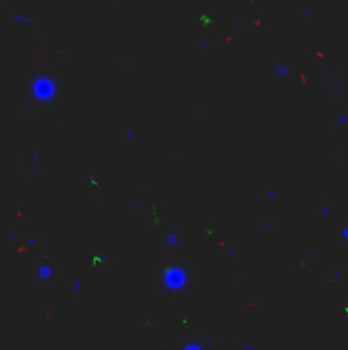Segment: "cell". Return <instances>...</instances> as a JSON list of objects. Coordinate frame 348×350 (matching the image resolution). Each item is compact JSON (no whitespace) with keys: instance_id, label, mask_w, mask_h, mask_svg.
Segmentation results:
<instances>
[{"instance_id":"cell-6","label":"cell","mask_w":348,"mask_h":350,"mask_svg":"<svg viewBox=\"0 0 348 350\" xmlns=\"http://www.w3.org/2000/svg\"><path fill=\"white\" fill-rule=\"evenodd\" d=\"M266 196H268V198H271V200H276V193L273 191V188H268L266 190Z\"/></svg>"},{"instance_id":"cell-11","label":"cell","mask_w":348,"mask_h":350,"mask_svg":"<svg viewBox=\"0 0 348 350\" xmlns=\"http://www.w3.org/2000/svg\"><path fill=\"white\" fill-rule=\"evenodd\" d=\"M343 236L348 239V227H345V231H343Z\"/></svg>"},{"instance_id":"cell-8","label":"cell","mask_w":348,"mask_h":350,"mask_svg":"<svg viewBox=\"0 0 348 350\" xmlns=\"http://www.w3.org/2000/svg\"><path fill=\"white\" fill-rule=\"evenodd\" d=\"M270 227H271V222H270V220H264V222H263V229H264V231H268Z\"/></svg>"},{"instance_id":"cell-9","label":"cell","mask_w":348,"mask_h":350,"mask_svg":"<svg viewBox=\"0 0 348 350\" xmlns=\"http://www.w3.org/2000/svg\"><path fill=\"white\" fill-rule=\"evenodd\" d=\"M80 284H82L80 280H77V282H75V289H73V292H77L79 289H80Z\"/></svg>"},{"instance_id":"cell-5","label":"cell","mask_w":348,"mask_h":350,"mask_svg":"<svg viewBox=\"0 0 348 350\" xmlns=\"http://www.w3.org/2000/svg\"><path fill=\"white\" fill-rule=\"evenodd\" d=\"M41 277H51L53 275V268H51V266H48V265H43V266H41Z\"/></svg>"},{"instance_id":"cell-10","label":"cell","mask_w":348,"mask_h":350,"mask_svg":"<svg viewBox=\"0 0 348 350\" xmlns=\"http://www.w3.org/2000/svg\"><path fill=\"white\" fill-rule=\"evenodd\" d=\"M227 251H229V254H234V253H235V249H234L232 246H229V248H227Z\"/></svg>"},{"instance_id":"cell-2","label":"cell","mask_w":348,"mask_h":350,"mask_svg":"<svg viewBox=\"0 0 348 350\" xmlns=\"http://www.w3.org/2000/svg\"><path fill=\"white\" fill-rule=\"evenodd\" d=\"M36 92L39 97H53L55 96V82L51 79H39L36 84Z\"/></svg>"},{"instance_id":"cell-12","label":"cell","mask_w":348,"mask_h":350,"mask_svg":"<svg viewBox=\"0 0 348 350\" xmlns=\"http://www.w3.org/2000/svg\"><path fill=\"white\" fill-rule=\"evenodd\" d=\"M138 207H140L138 203H132V205H130V208H138Z\"/></svg>"},{"instance_id":"cell-1","label":"cell","mask_w":348,"mask_h":350,"mask_svg":"<svg viewBox=\"0 0 348 350\" xmlns=\"http://www.w3.org/2000/svg\"><path fill=\"white\" fill-rule=\"evenodd\" d=\"M188 284V273L186 268H181L178 265H169L164 268V287L169 290H178V289L186 287Z\"/></svg>"},{"instance_id":"cell-4","label":"cell","mask_w":348,"mask_h":350,"mask_svg":"<svg viewBox=\"0 0 348 350\" xmlns=\"http://www.w3.org/2000/svg\"><path fill=\"white\" fill-rule=\"evenodd\" d=\"M166 244H167L169 248L179 246V234H178V232H169L167 236H166Z\"/></svg>"},{"instance_id":"cell-3","label":"cell","mask_w":348,"mask_h":350,"mask_svg":"<svg viewBox=\"0 0 348 350\" xmlns=\"http://www.w3.org/2000/svg\"><path fill=\"white\" fill-rule=\"evenodd\" d=\"M273 72H275V75L280 77V79H287V77H290V74H292V70H290L289 67L280 65V63H276V65L273 67Z\"/></svg>"},{"instance_id":"cell-7","label":"cell","mask_w":348,"mask_h":350,"mask_svg":"<svg viewBox=\"0 0 348 350\" xmlns=\"http://www.w3.org/2000/svg\"><path fill=\"white\" fill-rule=\"evenodd\" d=\"M133 138V132H132V128H128L126 130V140H132Z\"/></svg>"}]
</instances>
